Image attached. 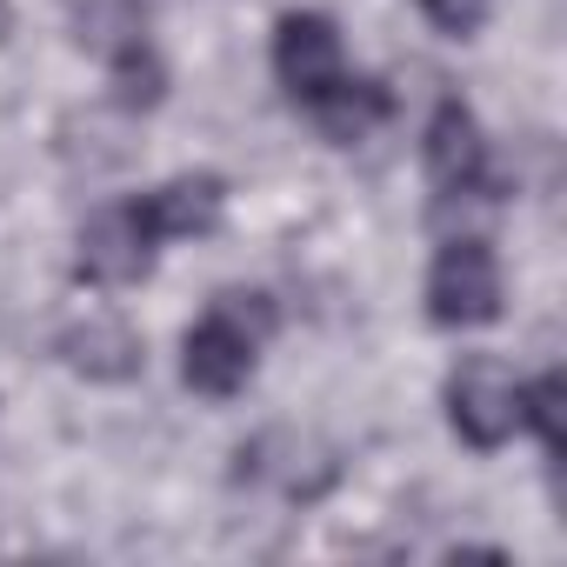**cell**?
Instances as JSON below:
<instances>
[{
  "mask_svg": "<svg viewBox=\"0 0 567 567\" xmlns=\"http://www.w3.org/2000/svg\"><path fill=\"white\" fill-rule=\"evenodd\" d=\"M134 207H141V220L154 227V240H187V234H214V220H220V207H227V187H220L214 174H181V181L141 194Z\"/></svg>",
  "mask_w": 567,
  "mask_h": 567,
  "instance_id": "ba28073f",
  "label": "cell"
},
{
  "mask_svg": "<svg viewBox=\"0 0 567 567\" xmlns=\"http://www.w3.org/2000/svg\"><path fill=\"white\" fill-rule=\"evenodd\" d=\"M447 421L467 447H501L514 427H520V381L501 354H467L454 374H447Z\"/></svg>",
  "mask_w": 567,
  "mask_h": 567,
  "instance_id": "7a4b0ae2",
  "label": "cell"
},
{
  "mask_svg": "<svg viewBox=\"0 0 567 567\" xmlns=\"http://www.w3.org/2000/svg\"><path fill=\"white\" fill-rule=\"evenodd\" d=\"M427 315L441 328H487L501 321V260L487 240H447L427 274Z\"/></svg>",
  "mask_w": 567,
  "mask_h": 567,
  "instance_id": "3957f363",
  "label": "cell"
},
{
  "mask_svg": "<svg viewBox=\"0 0 567 567\" xmlns=\"http://www.w3.org/2000/svg\"><path fill=\"white\" fill-rule=\"evenodd\" d=\"M427 174L441 194H474L494 200V174H487V141L474 127V114L461 101H441L427 121Z\"/></svg>",
  "mask_w": 567,
  "mask_h": 567,
  "instance_id": "8992f818",
  "label": "cell"
},
{
  "mask_svg": "<svg viewBox=\"0 0 567 567\" xmlns=\"http://www.w3.org/2000/svg\"><path fill=\"white\" fill-rule=\"evenodd\" d=\"M267 334H274V301H267V295H220V301L207 308V321L187 328V348H181L187 388L207 394V401L240 394Z\"/></svg>",
  "mask_w": 567,
  "mask_h": 567,
  "instance_id": "6da1fadb",
  "label": "cell"
},
{
  "mask_svg": "<svg viewBox=\"0 0 567 567\" xmlns=\"http://www.w3.org/2000/svg\"><path fill=\"white\" fill-rule=\"evenodd\" d=\"M308 114H315V127H321L334 147H354L361 134H374V127L394 114V94H388L381 81H354V74H341L328 94L308 101Z\"/></svg>",
  "mask_w": 567,
  "mask_h": 567,
  "instance_id": "9c48e42d",
  "label": "cell"
},
{
  "mask_svg": "<svg viewBox=\"0 0 567 567\" xmlns=\"http://www.w3.org/2000/svg\"><path fill=\"white\" fill-rule=\"evenodd\" d=\"M421 14H427L447 41H467V34H481V21H487V0H421Z\"/></svg>",
  "mask_w": 567,
  "mask_h": 567,
  "instance_id": "4fadbf2b",
  "label": "cell"
},
{
  "mask_svg": "<svg viewBox=\"0 0 567 567\" xmlns=\"http://www.w3.org/2000/svg\"><path fill=\"white\" fill-rule=\"evenodd\" d=\"M107 68H114V101H121L127 114L161 107V94H167V68H161V54L147 48V34H141V41H127V48H114V54H107Z\"/></svg>",
  "mask_w": 567,
  "mask_h": 567,
  "instance_id": "8fae6325",
  "label": "cell"
},
{
  "mask_svg": "<svg viewBox=\"0 0 567 567\" xmlns=\"http://www.w3.org/2000/svg\"><path fill=\"white\" fill-rule=\"evenodd\" d=\"M8 28H14V14H8V0H0V41H8Z\"/></svg>",
  "mask_w": 567,
  "mask_h": 567,
  "instance_id": "5bb4252c",
  "label": "cell"
},
{
  "mask_svg": "<svg viewBox=\"0 0 567 567\" xmlns=\"http://www.w3.org/2000/svg\"><path fill=\"white\" fill-rule=\"evenodd\" d=\"M520 421H534L540 447L560 461L567 454V381L560 374H540L534 388H520Z\"/></svg>",
  "mask_w": 567,
  "mask_h": 567,
  "instance_id": "7c38bea8",
  "label": "cell"
},
{
  "mask_svg": "<svg viewBox=\"0 0 567 567\" xmlns=\"http://www.w3.org/2000/svg\"><path fill=\"white\" fill-rule=\"evenodd\" d=\"M154 227L141 220V207H107L87 234H81V254H74V274L94 280V288H134V280L154 274Z\"/></svg>",
  "mask_w": 567,
  "mask_h": 567,
  "instance_id": "277c9868",
  "label": "cell"
},
{
  "mask_svg": "<svg viewBox=\"0 0 567 567\" xmlns=\"http://www.w3.org/2000/svg\"><path fill=\"white\" fill-rule=\"evenodd\" d=\"M74 41L94 54H114L127 41H141V0H68Z\"/></svg>",
  "mask_w": 567,
  "mask_h": 567,
  "instance_id": "30bf717a",
  "label": "cell"
},
{
  "mask_svg": "<svg viewBox=\"0 0 567 567\" xmlns=\"http://www.w3.org/2000/svg\"><path fill=\"white\" fill-rule=\"evenodd\" d=\"M274 74H280V87H288L301 107L315 101V94H328L348 68H341V34H334V21L328 14H288L274 28Z\"/></svg>",
  "mask_w": 567,
  "mask_h": 567,
  "instance_id": "5b68a950",
  "label": "cell"
},
{
  "mask_svg": "<svg viewBox=\"0 0 567 567\" xmlns=\"http://www.w3.org/2000/svg\"><path fill=\"white\" fill-rule=\"evenodd\" d=\"M61 361L87 381H134L141 374V334L121 315H87L61 328Z\"/></svg>",
  "mask_w": 567,
  "mask_h": 567,
  "instance_id": "52a82bcc",
  "label": "cell"
}]
</instances>
